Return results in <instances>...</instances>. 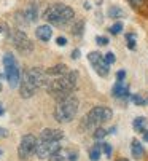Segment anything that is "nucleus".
<instances>
[{"label": "nucleus", "mask_w": 148, "mask_h": 161, "mask_svg": "<svg viewBox=\"0 0 148 161\" xmlns=\"http://www.w3.org/2000/svg\"><path fill=\"white\" fill-rule=\"evenodd\" d=\"M77 85H78V72L69 70L67 74L56 77L53 81H48L45 88L51 97L61 101L67 96H72V93L77 89Z\"/></svg>", "instance_id": "1"}, {"label": "nucleus", "mask_w": 148, "mask_h": 161, "mask_svg": "<svg viewBox=\"0 0 148 161\" xmlns=\"http://www.w3.org/2000/svg\"><path fill=\"white\" fill-rule=\"evenodd\" d=\"M46 70H41L38 67H32L29 70L24 72L22 78H21V85H19V93L24 99L32 97L37 91L43 86L48 85V78H46Z\"/></svg>", "instance_id": "2"}, {"label": "nucleus", "mask_w": 148, "mask_h": 161, "mask_svg": "<svg viewBox=\"0 0 148 161\" xmlns=\"http://www.w3.org/2000/svg\"><path fill=\"white\" fill-rule=\"evenodd\" d=\"M43 18L49 22V24L62 27V26H67L69 22L75 18V11L64 3H54V5L48 7L45 10Z\"/></svg>", "instance_id": "3"}, {"label": "nucleus", "mask_w": 148, "mask_h": 161, "mask_svg": "<svg viewBox=\"0 0 148 161\" xmlns=\"http://www.w3.org/2000/svg\"><path fill=\"white\" fill-rule=\"evenodd\" d=\"M78 107H80V101L75 96H67L58 101L54 107V120L59 123H70L72 120H75Z\"/></svg>", "instance_id": "4"}, {"label": "nucleus", "mask_w": 148, "mask_h": 161, "mask_svg": "<svg viewBox=\"0 0 148 161\" xmlns=\"http://www.w3.org/2000/svg\"><path fill=\"white\" fill-rule=\"evenodd\" d=\"M112 117H113V112H112L110 107L97 105V107L91 108V110L86 113V117H85L83 121H81V128H83V129H88V131L96 129V128H99L101 125L107 123L108 120H112Z\"/></svg>", "instance_id": "5"}, {"label": "nucleus", "mask_w": 148, "mask_h": 161, "mask_svg": "<svg viewBox=\"0 0 148 161\" xmlns=\"http://www.w3.org/2000/svg\"><path fill=\"white\" fill-rule=\"evenodd\" d=\"M2 62H3V67H5V77H7L8 85L11 88H19V85H21V70L18 67L16 58L11 53H7L3 56Z\"/></svg>", "instance_id": "6"}, {"label": "nucleus", "mask_w": 148, "mask_h": 161, "mask_svg": "<svg viewBox=\"0 0 148 161\" xmlns=\"http://www.w3.org/2000/svg\"><path fill=\"white\" fill-rule=\"evenodd\" d=\"M10 42L21 54H29V53L34 51V43L22 31H11Z\"/></svg>", "instance_id": "7"}, {"label": "nucleus", "mask_w": 148, "mask_h": 161, "mask_svg": "<svg viewBox=\"0 0 148 161\" xmlns=\"http://www.w3.org/2000/svg\"><path fill=\"white\" fill-rule=\"evenodd\" d=\"M37 142H38L37 137L32 136V134L22 136V139L19 142V147H18V156H19V159H22V161L29 159L35 153V150H37Z\"/></svg>", "instance_id": "8"}, {"label": "nucleus", "mask_w": 148, "mask_h": 161, "mask_svg": "<svg viewBox=\"0 0 148 161\" xmlns=\"http://www.w3.org/2000/svg\"><path fill=\"white\" fill-rule=\"evenodd\" d=\"M88 61L92 65V69L96 70V74L99 77H108L110 74V65L104 61V56L99 53V51H91L88 54Z\"/></svg>", "instance_id": "9"}, {"label": "nucleus", "mask_w": 148, "mask_h": 161, "mask_svg": "<svg viewBox=\"0 0 148 161\" xmlns=\"http://www.w3.org/2000/svg\"><path fill=\"white\" fill-rule=\"evenodd\" d=\"M61 150V145L59 142H46V141H38L37 142V150H35V155L40 158V159H45V158H49L51 155H54L56 152Z\"/></svg>", "instance_id": "10"}, {"label": "nucleus", "mask_w": 148, "mask_h": 161, "mask_svg": "<svg viewBox=\"0 0 148 161\" xmlns=\"http://www.w3.org/2000/svg\"><path fill=\"white\" fill-rule=\"evenodd\" d=\"M64 139V132L61 129H51V128H46L41 131L40 134V139L38 141H46V142H61Z\"/></svg>", "instance_id": "11"}, {"label": "nucleus", "mask_w": 148, "mask_h": 161, "mask_svg": "<svg viewBox=\"0 0 148 161\" xmlns=\"http://www.w3.org/2000/svg\"><path fill=\"white\" fill-rule=\"evenodd\" d=\"M112 94L115 99H128L131 96L129 93V86L124 81H116L115 86L112 88Z\"/></svg>", "instance_id": "12"}, {"label": "nucleus", "mask_w": 148, "mask_h": 161, "mask_svg": "<svg viewBox=\"0 0 148 161\" xmlns=\"http://www.w3.org/2000/svg\"><path fill=\"white\" fill-rule=\"evenodd\" d=\"M22 18H24V22L26 24H32L38 19V7L35 3H30L26 10L22 11Z\"/></svg>", "instance_id": "13"}, {"label": "nucleus", "mask_w": 148, "mask_h": 161, "mask_svg": "<svg viewBox=\"0 0 148 161\" xmlns=\"http://www.w3.org/2000/svg\"><path fill=\"white\" fill-rule=\"evenodd\" d=\"M35 35L41 42H49V40H51V37H53V29H51V26H48V24L38 26L37 31H35Z\"/></svg>", "instance_id": "14"}, {"label": "nucleus", "mask_w": 148, "mask_h": 161, "mask_svg": "<svg viewBox=\"0 0 148 161\" xmlns=\"http://www.w3.org/2000/svg\"><path fill=\"white\" fill-rule=\"evenodd\" d=\"M131 153H132V156H134L135 159H140V158L143 156V153H145L143 145H142L137 139H134L132 144H131Z\"/></svg>", "instance_id": "15"}, {"label": "nucleus", "mask_w": 148, "mask_h": 161, "mask_svg": "<svg viewBox=\"0 0 148 161\" xmlns=\"http://www.w3.org/2000/svg\"><path fill=\"white\" fill-rule=\"evenodd\" d=\"M67 65L65 64H58V65H53L51 69L46 70V75H53V77H61L64 74H67Z\"/></svg>", "instance_id": "16"}, {"label": "nucleus", "mask_w": 148, "mask_h": 161, "mask_svg": "<svg viewBox=\"0 0 148 161\" xmlns=\"http://www.w3.org/2000/svg\"><path fill=\"white\" fill-rule=\"evenodd\" d=\"M101 153H102V144H96V145L89 150V159H91V161H99V158H101Z\"/></svg>", "instance_id": "17"}, {"label": "nucleus", "mask_w": 148, "mask_h": 161, "mask_svg": "<svg viewBox=\"0 0 148 161\" xmlns=\"http://www.w3.org/2000/svg\"><path fill=\"white\" fill-rule=\"evenodd\" d=\"M83 32H85V21L80 19V21H77L75 24L72 26V34L75 35V37H81Z\"/></svg>", "instance_id": "18"}, {"label": "nucleus", "mask_w": 148, "mask_h": 161, "mask_svg": "<svg viewBox=\"0 0 148 161\" xmlns=\"http://www.w3.org/2000/svg\"><path fill=\"white\" fill-rule=\"evenodd\" d=\"M132 126H134V129H135V131L143 132V131H145V126H146V118H143V117H137V118L134 120Z\"/></svg>", "instance_id": "19"}, {"label": "nucleus", "mask_w": 148, "mask_h": 161, "mask_svg": "<svg viewBox=\"0 0 148 161\" xmlns=\"http://www.w3.org/2000/svg\"><path fill=\"white\" fill-rule=\"evenodd\" d=\"M123 16H124V11H123L119 7H110L108 8V18L118 19V18H123Z\"/></svg>", "instance_id": "20"}, {"label": "nucleus", "mask_w": 148, "mask_h": 161, "mask_svg": "<svg viewBox=\"0 0 148 161\" xmlns=\"http://www.w3.org/2000/svg\"><path fill=\"white\" fill-rule=\"evenodd\" d=\"M108 134V131L107 129H104V128H101V126H99V128H96L94 129V132H92V137H94V139L96 141H102L104 139V137Z\"/></svg>", "instance_id": "21"}, {"label": "nucleus", "mask_w": 148, "mask_h": 161, "mask_svg": "<svg viewBox=\"0 0 148 161\" xmlns=\"http://www.w3.org/2000/svg\"><path fill=\"white\" fill-rule=\"evenodd\" d=\"M128 2L131 3V7H132V8L139 10L140 13H142V11H143V8L146 7V0H128Z\"/></svg>", "instance_id": "22"}, {"label": "nucleus", "mask_w": 148, "mask_h": 161, "mask_svg": "<svg viewBox=\"0 0 148 161\" xmlns=\"http://www.w3.org/2000/svg\"><path fill=\"white\" fill-rule=\"evenodd\" d=\"M108 31H110V34H112V35H118V34H121V31H123V22H121V21L115 22V24H113Z\"/></svg>", "instance_id": "23"}, {"label": "nucleus", "mask_w": 148, "mask_h": 161, "mask_svg": "<svg viewBox=\"0 0 148 161\" xmlns=\"http://www.w3.org/2000/svg\"><path fill=\"white\" fill-rule=\"evenodd\" d=\"M131 101H132L135 105H145V104H148V99H143L140 94H132V96H131Z\"/></svg>", "instance_id": "24"}, {"label": "nucleus", "mask_w": 148, "mask_h": 161, "mask_svg": "<svg viewBox=\"0 0 148 161\" xmlns=\"http://www.w3.org/2000/svg\"><path fill=\"white\" fill-rule=\"evenodd\" d=\"M126 40H128V48L129 50H135V34H128Z\"/></svg>", "instance_id": "25"}, {"label": "nucleus", "mask_w": 148, "mask_h": 161, "mask_svg": "<svg viewBox=\"0 0 148 161\" xmlns=\"http://www.w3.org/2000/svg\"><path fill=\"white\" fill-rule=\"evenodd\" d=\"M104 61H105V62H107L108 65H112V64H113V62L116 61V58H115V54H113L112 51H108L107 54H104Z\"/></svg>", "instance_id": "26"}, {"label": "nucleus", "mask_w": 148, "mask_h": 161, "mask_svg": "<svg viewBox=\"0 0 148 161\" xmlns=\"http://www.w3.org/2000/svg\"><path fill=\"white\" fill-rule=\"evenodd\" d=\"M102 152L105 153V156H112V152H113V148H112V145L110 144H107V142H102Z\"/></svg>", "instance_id": "27"}, {"label": "nucleus", "mask_w": 148, "mask_h": 161, "mask_svg": "<svg viewBox=\"0 0 148 161\" xmlns=\"http://www.w3.org/2000/svg\"><path fill=\"white\" fill-rule=\"evenodd\" d=\"M96 43L101 45V47H105V45H108V38L107 37H102V35H97L96 37Z\"/></svg>", "instance_id": "28"}, {"label": "nucleus", "mask_w": 148, "mask_h": 161, "mask_svg": "<svg viewBox=\"0 0 148 161\" xmlns=\"http://www.w3.org/2000/svg\"><path fill=\"white\" fill-rule=\"evenodd\" d=\"M67 159H69V161H78V152L70 150V152L67 153Z\"/></svg>", "instance_id": "29"}, {"label": "nucleus", "mask_w": 148, "mask_h": 161, "mask_svg": "<svg viewBox=\"0 0 148 161\" xmlns=\"http://www.w3.org/2000/svg\"><path fill=\"white\" fill-rule=\"evenodd\" d=\"M124 78H126V72H124V70H118V74H116V81H124Z\"/></svg>", "instance_id": "30"}, {"label": "nucleus", "mask_w": 148, "mask_h": 161, "mask_svg": "<svg viewBox=\"0 0 148 161\" xmlns=\"http://www.w3.org/2000/svg\"><path fill=\"white\" fill-rule=\"evenodd\" d=\"M49 158H51V161H62V159H64V158H62V155H61V150H59V152H56L54 155H51Z\"/></svg>", "instance_id": "31"}, {"label": "nucleus", "mask_w": 148, "mask_h": 161, "mask_svg": "<svg viewBox=\"0 0 148 161\" xmlns=\"http://www.w3.org/2000/svg\"><path fill=\"white\" fill-rule=\"evenodd\" d=\"M56 43L59 45V47H65V45H67V38L65 37H58L56 38Z\"/></svg>", "instance_id": "32"}, {"label": "nucleus", "mask_w": 148, "mask_h": 161, "mask_svg": "<svg viewBox=\"0 0 148 161\" xmlns=\"http://www.w3.org/2000/svg\"><path fill=\"white\" fill-rule=\"evenodd\" d=\"M80 58V50H73L72 51V59H78Z\"/></svg>", "instance_id": "33"}, {"label": "nucleus", "mask_w": 148, "mask_h": 161, "mask_svg": "<svg viewBox=\"0 0 148 161\" xmlns=\"http://www.w3.org/2000/svg\"><path fill=\"white\" fill-rule=\"evenodd\" d=\"M8 136V131L5 128H0V137H7Z\"/></svg>", "instance_id": "34"}, {"label": "nucleus", "mask_w": 148, "mask_h": 161, "mask_svg": "<svg viewBox=\"0 0 148 161\" xmlns=\"http://www.w3.org/2000/svg\"><path fill=\"white\" fill-rule=\"evenodd\" d=\"M7 31H8L7 24H0V34H2V32H7Z\"/></svg>", "instance_id": "35"}, {"label": "nucleus", "mask_w": 148, "mask_h": 161, "mask_svg": "<svg viewBox=\"0 0 148 161\" xmlns=\"http://www.w3.org/2000/svg\"><path fill=\"white\" fill-rule=\"evenodd\" d=\"M143 141L148 142V131H143Z\"/></svg>", "instance_id": "36"}, {"label": "nucleus", "mask_w": 148, "mask_h": 161, "mask_svg": "<svg viewBox=\"0 0 148 161\" xmlns=\"http://www.w3.org/2000/svg\"><path fill=\"white\" fill-rule=\"evenodd\" d=\"M2 115H5V108H3L2 104H0V117H2Z\"/></svg>", "instance_id": "37"}, {"label": "nucleus", "mask_w": 148, "mask_h": 161, "mask_svg": "<svg viewBox=\"0 0 148 161\" xmlns=\"http://www.w3.org/2000/svg\"><path fill=\"white\" fill-rule=\"evenodd\" d=\"M115 131H116V126L110 128V129H108V134H115Z\"/></svg>", "instance_id": "38"}, {"label": "nucleus", "mask_w": 148, "mask_h": 161, "mask_svg": "<svg viewBox=\"0 0 148 161\" xmlns=\"http://www.w3.org/2000/svg\"><path fill=\"white\" fill-rule=\"evenodd\" d=\"M116 161H129V159H126V158H119V159H116Z\"/></svg>", "instance_id": "39"}, {"label": "nucleus", "mask_w": 148, "mask_h": 161, "mask_svg": "<svg viewBox=\"0 0 148 161\" xmlns=\"http://www.w3.org/2000/svg\"><path fill=\"white\" fill-rule=\"evenodd\" d=\"M0 91H2V75H0Z\"/></svg>", "instance_id": "40"}, {"label": "nucleus", "mask_w": 148, "mask_h": 161, "mask_svg": "<svg viewBox=\"0 0 148 161\" xmlns=\"http://www.w3.org/2000/svg\"><path fill=\"white\" fill-rule=\"evenodd\" d=\"M0 155H2V150H0Z\"/></svg>", "instance_id": "41"}]
</instances>
